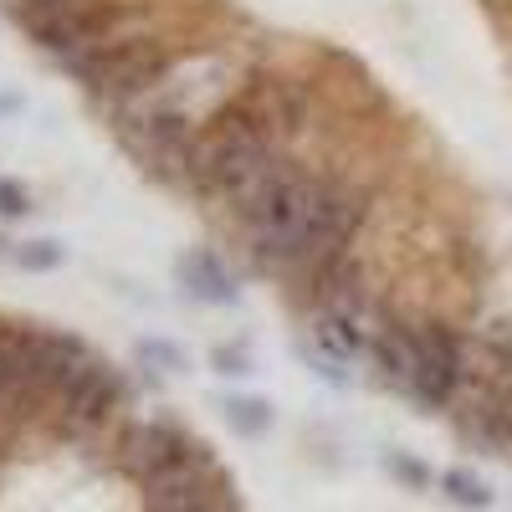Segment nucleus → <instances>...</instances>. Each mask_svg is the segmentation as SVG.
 <instances>
[{
	"label": "nucleus",
	"instance_id": "dca6fc26",
	"mask_svg": "<svg viewBox=\"0 0 512 512\" xmlns=\"http://www.w3.org/2000/svg\"><path fill=\"white\" fill-rule=\"evenodd\" d=\"M216 369L221 374H251V359H246L241 344H231V349H216Z\"/></svg>",
	"mask_w": 512,
	"mask_h": 512
},
{
	"label": "nucleus",
	"instance_id": "f03ea898",
	"mask_svg": "<svg viewBox=\"0 0 512 512\" xmlns=\"http://www.w3.org/2000/svg\"><path fill=\"white\" fill-rule=\"evenodd\" d=\"M420 328V374L410 384V400L420 410H451L466 390V349L451 323L441 318H425Z\"/></svg>",
	"mask_w": 512,
	"mask_h": 512
},
{
	"label": "nucleus",
	"instance_id": "7ed1b4c3",
	"mask_svg": "<svg viewBox=\"0 0 512 512\" xmlns=\"http://www.w3.org/2000/svg\"><path fill=\"white\" fill-rule=\"evenodd\" d=\"M123 379H118V369L113 364H103V359H88L77 374H72V384L62 390V400H57V410H62V425L67 431H103V425L123 410Z\"/></svg>",
	"mask_w": 512,
	"mask_h": 512
},
{
	"label": "nucleus",
	"instance_id": "9b49d317",
	"mask_svg": "<svg viewBox=\"0 0 512 512\" xmlns=\"http://www.w3.org/2000/svg\"><path fill=\"white\" fill-rule=\"evenodd\" d=\"M169 512H241V502H236V487L221 482V487H210V492H200L180 507H169Z\"/></svg>",
	"mask_w": 512,
	"mask_h": 512
},
{
	"label": "nucleus",
	"instance_id": "20e7f679",
	"mask_svg": "<svg viewBox=\"0 0 512 512\" xmlns=\"http://www.w3.org/2000/svg\"><path fill=\"white\" fill-rule=\"evenodd\" d=\"M190 446H195V436L185 431V425L144 420V425H134V431L118 441V472L144 487V482H154L164 472V466H175L180 456H190Z\"/></svg>",
	"mask_w": 512,
	"mask_h": 512
},
{
	"label": "nucleus",
	"instance_id": "423d86ee",
	"mask_svg": "<svg viewBox=\"0 0 512 512\" xmlns=\"http://www.w3.org/2000/svg\"><path fill=\"white\" fill-rule=\"evenodd\" d=\"M374 359H379L384 379L410 395V384L420 374V328L415 323H384L374 333Z\"/></svg>",
	"mask_w": 512,
	"mask_h": 512
},
{
	"label": "nucleus",
	"instance_id": "1a4fd4ad",
	"mask_svg": "<svg viewBox=\"0 0 512 512\" xmlns=\"http://www.w3.org/2000/svg\"><path fill=\"white\" fill-rule=\"evenodd\" d=\"M221 415H226L231 431H241V436H262L267 425H272V405L267 400H251V395H226L221 400Z\"/></svg>",
	"mask_w": 512,
	"mask_h": 512
},
{
	"label": "nucleus",
	"instance_id": "f257e3e1",
	"mask_svg": "<svg viewBox=\"0 0 512 512\" xmlns=\"http://www.w3.org/2000/svg\"><path fill=\"white\" fill-rule=\"evenodd\" d=\"M169 67H175V52H169L164 36H134V41H123V47L103 52L98 62H88L77 77H82V88H88L98 103L128 108V103L149 98L169 77Z\"/></svg>",
	"mask_w": 512,
	"mask_h": 512
},
{
	"label": "nucleus",
	"instance_id": "ddd939ff",
	"mask_svg": "<svg viewBox=\"0 0 512 512\" xmlns=\"http://www.w3.org/2000/svg\"><path fill=\"white\" fill-rule=\"evenodd\" d=\"M390 472H395L400 482H410V487H431V472H425L420 461H410L405 451H390Z\"/></svg>",
	"mask_w": 512,
	"mask_h": 512
},
{
	"label": "nucleus",
	"instance_id": "2eb2a0df",
	"mask_svg": "<svg viewBox=\"0 0 512 512\" xmlns=\"http://www.w3.org/2000/svg\"><path fill=\"white\" fill-rule=\"evenodd\" d=\"M26 190L16 180H0V216H26Z\"/></svg>",
	"mask_w": 512,
	"mask_h": 512
},
{
	"label": "nucleus",
	"instance_id": "f8f14e48",
	"mask_svg": "<svg viewBox=\"0 0 512 512\" xmlns=\"http://www.w3.org/2000/svg\"><path fill=\"white\" fill-rule=\"evenodd\" d=\"M16 262L26 272H52V267H62V246L57 241H26V246H16Z\"/></svg>",
	"mask_w": 512,
	"mask_h": 512
},
{
	"label": "nucleus",
	"instance_id": "0eeeda50",
	"mask_svg": "<svg viewBox=\"0 0 512 512\" xmlns=\"http://www.w3.org/2000/svg\"><path fill=\"white\" fill-rule=\"evenodd\" d=\"M175 272H180L185 292H190V297H200V303H231V297H236L231 272H226L210 251H185Z\"/></svg>",
	"mask_w": 512,
	"mask_h": 512
},
{
	"label": "nucleus",
	"instance_id": "9d476101",
	"mask_svg": "<svg viewBox=\"0 0 512 512\" xmlns=\"http://www.w3.org/2000/svg\"><path fill=\"white\" fill-rule=\"evenodd\" d=\"M441 492H446L456 507H487V502H492L487 482H482V477H472L466 466H451V472H441Z\"/></svg>",
	"mask_w": 512,
	"mask_h": 512
},
{
	"label": "nucleus",
	"instance_id": "39448f33",
	"mask_svg": "<svg viewBox=\"0 0 512 512\" xmlns=\"http://www.w3.org/2000/svg\"><path fill=\"white\" fill-rule=\"evenodd\" d=\"M221 482H231V477L216 466L210 446L195 441L190 456H180L175 466H164V472H159L154 482H144L139 492H144V507H149V512H169V507H180V502H190V497H200V492H210V487H221Z\"/></svg>",
	"mask_w": 512,
	"mask_h": 512
},
{
	"label": "nucleus",
	"instance_id": "4468645a",
	"mask_svg": "<svg viewBox=\"0 0 512 512\" xmlns=\"http://www.w3.org/2000/svg\"><path fill=\"white\" fill-rule=\"evenodd\" d=\"M139 359H144V364H159V369H180V364H185V359H180V349L154 344V338H149V344H139Z\"/></svg>",
	"mask_w": 512,
	"mask_h": 512
},
{
	"label": "nucleus",
	"instance_id": "6e6552de",
	"mask_svg": "<svg viewBox=\"0 0 512 512\" xmlns=\"http://www.w3.org/2000/svg\"><path fill=\"white\" fill-rule=\"evenodd\" d=\"M313 338H318V344L328 349V359L349 364V359H359V354H364V318L318 313V328H313Z\"/></svg>",
	"mask_w": 512,
	"mask_h": 512
}]
</instances>
